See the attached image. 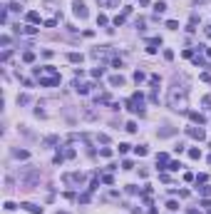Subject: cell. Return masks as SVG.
<instances>
[{
  "instance_id": "cell-1",
  "label": "cell",
  "mask_w": 211,
  "mask_h": 214,
  "mask_svg": "<svg viewBox=\"0 0 211 214\" xmlns=\"http://www.w3.org/2000/svg\"><path fill=\"white\" fill-rule=\"evenodd\" d=\"M169 107L171 110H184L186 107V90H181L179 92V87H171V92H169Z\"/></svg>"
},
{
  "instance_id": "cell-2",
  "label": "cell",
  "mask_w": 211,
  "mask_h": 214,
  "mask_svg": "<svg viewBox=\"0 0 211 214\" xmlns=\"http://www.w3.org/2000/svg\"><path fill=\"white\" fill-rule=\"evenodd\" d=\"M37 179H40V172H37V169H27V172H23V177H20V182H23L27 189H32V187L37 184Z\"/></svg>"
},
{
  "instance_id": "cell-3",
  "label": "cell",
  "mask_w": 211,
  "mask_h": 214,
  "mask_svg": "<svg viewBox=\"0 0 211 214\" xmlns=\"http://www.w3.org/2000/svg\"><path fill=\"white\" fill-rule=\"evenodd\" d=\"M62 182L65 184H82L85 182V174L82 172H67V174H62Z\"/></svg>"
},
{
  "instance_id": "cell-4",
  "label": "cell",
  "mask_w": 211,
  "mask_h": 214,
  "mask_svg": "<svg viewBox=\"0 0 211 214\" xmlns=\"http://www.w3.org/2000/svg\"><path fill=\"white\" fill-rule=\"evenodd\" d=\"M72 13L77 15V17H82V20L89 15V10H87V5L82 3V0H75V3H72Z\"/></svg>"
},
{
  "instance_id": "cell-5",
  "label": "cell",
  "mask_w": 211,
  "mask_h": 214,
  "mask_svg": "<svg viewBox=\"0 0 211 214\" xmlns=\"http://www.w3.org/2000/svg\"><path fill=\"white\" fill-rule=\"evenodd\" d=\"M186 134H189V137H194V140H199V142L206 137V132H204L201 127H186Z\"/></svg>"
},
{
  "instance_id": "cell-6",
  "label": "cell",
  "mask_w": 211,
  "mask_h": 214,
  "mask_svg": "<svg viewBox=\"0 0 211 214\" xmlns=\"http://www.w3.org/2000/svg\"><path fill=\"white\" fill-rule=\"evenodd\" d=\"M171 134H176L174 127H162V130H157V137H159V140H166V137H171Z\"/></svg>"
},
{
  "instance_id": "cell-7",
  "label": "cell",
  "mask_w": 211,
  "mask_h": 214,
  "mask_svg": "<svg viewBox=\"0 0 211 214\" xmlns=\"http://www.w3.org/2000/svg\"><path fill=\"white\" fill-rule=\"evenodd\" d=\"M23 209H25L27 214H42V207H37V204H32V202H25Z\"/></svg>"
},
{
  "instance_id": "cell-8",
  "label": "cell",
  "mask_w": 211,
  "mask_h": 214,
  "mask_svg": "<svg viewBox=\"0 0 211 214\" xmlns=\"http://www.w3.org/2000/svg\"><path fill=\"white\" fill-rule=\"evenodd\" d=\"M57 82H60V75H55V77H40V85H45V87H52Z\"/></svg>"
},
{
  "instance_id": "cell-9",
  "label": "cell",
  "mask_w": 211,
  "mask_h": 214,
  "mask_svg": "<svg viewBox=\"0 0 211 214\" xmlns=\"http://www.w3.org/2000/svg\"><path fill=\"white\" fill-rule=\"evenodd\" d=\"M109 85H112V87H122V85H124V77H122V75H112V77H109Z\"/></svg>"
},
{
  "instance_id": "cell-10",
  "label": "cell",
  "mask_w": 211,
  "mask_h": 214,
  "mask_svg": "<svg viewBox=\"0 0 211 214\" xmlns=\"http://www.w3.org/2000/svg\"><path fill=\"white\" fill-rule=\"evenodd\" d=\"M189 117H191V122H196V125H206V117L199 115V112H189Z\"/></svg>"
},
{
  "instance_id": "cell-11",
  "label": "cell",
  "mask_w": 211,
  "mask_h": 214,
  "mask_svg": "<svg viewBox=\"0 0 211 214\" xmlns=\"http://www.w3.org/2000/svg\"><path fill=\"white\" fill-rule=\"evenodd\" d=\"M154 13H157V17L164 15V13H166V3H162V0H159V3H154Z\"/></svg>"
},
{
  "instance_id": "cell-12",
  "label": "cell",
  "mask_w": 211,
  "mask_h": 214,
  "mask_svg": "<svg viewBox=\"0 0 211 214\" xmlns=\"http://www.w3.org/2000/svg\"><path fill=\"white\" fill-rule=\"evenodd\" d=\"M149 149H147V145H139V147H134V154H137V157H144Z\"/></svg>"
},
{
  "instance_id": "cell-13",
  "label": "cell",
  "mask_w": 211,
  "mask_h": 214,
  "mask_svg": "<svg viewBox=\"0 0 211 214\" xmlns=\"http://www.w3.org/2000/svg\"><path fill=\"white\" fill-rule=\"evenodd\" d=\"M15 157H17V160H27L30 152H27V149H15Z\"/></svg>"
},
{
  "instance_id": "cell-14",
  "label": "cell",
  "mask_w": 211,
  "mask_h": 214,
  "mask_svg": "<svg viewBox=\"0 0 211 214\" xmlns=\"http://www.w3.org/2000/svg\"><path fill=\"white\" fill-rule=\"evenodd\" d=\"M189 157H191V160H199V157H201V149L191 147V149H189Z\"/></svg>"
},
{
  "instance_id": "cell-15",
  "label": "cell",
  "mask_w": 211,
  "mask_h": 214,
  "mask_svg": "<svg viewBox=\"0 0 211 214\" xmlns=\"http://www.w3.org/2000/svg\"><path fill=\"white\" fill-rule=\"evenodd\" d=\"M27 20H30V23H40V13H35V10L27 13Z\"/></svg>"
},
{
  "instance_id": "cell-16",
  "label": "cell",
  "mask_w": 211,
  "mask_h": 214,
  "mask_svg": "<svg viewBox=\"0 0 211 214\" xmlns=\"http://www.w3.org/2000/svg\"><path fill=\"white\" fill-rule=\"evenodd\" d=\"M102 75H104V67H100V65H97V67H94V70H92V77H97V80H100V77H102Z\"/></svg>"
},
{
  "instance_id": "cell-17",
  "label": "cell",
  "mask_w": 211,
  "mask_h": 214,
  "mask_svg": "<svg viewBox=\"0 0 211 214\" xmlns=\"http://www.w3.org/2000/svg\"><path fill=\"white\" fill-rule=\"evenodd\" d=\"M109 102V95L104 92V95H97V105H107Z\"/></svg>"
},
{
  "instance_id": "cell-18",
  "label": "cell",
  "mask_w": 211,
  "mask_h": 214,
  "mask_svg": "<svg viewBox=\"0 0 211 214\" xmlns=\"http://www.w3.org/2000/svg\"><path fill=\"white\" fill-rule=\"evenodd\" d=\"M70 62H82V55L80 52H70Z\"/></svg>"
},
{
  "instance_id": "cell-19",
  "label": "cell",
  "mask_w": 211,
  "mask_h": 214,
  "mask_svg": "<svg viewBox=\"0 0 211 214\" xmlns=\"http://www.w3.org/2000/svg\"><path fill=\"white\" fill-rule=\"evenodd\" d=\"M166 209H169V212H176V209H179V202H174V199L166 202Z\"/></svg>"
},
{
  "instance_id": "cell-20",
  "label": "cell",
  "mask_w": 211,
  "mask_h": 214,
  "mask_svg": "<svg viewBox=\"0 0 211 214\" xmlns=\"http://www.w3.org/2000/svg\"><path fill=\"white\" fill-rule=\"evenodd\" d=\"M27 102H30L27 95H17V105H27Z\"/></svg>"
},
{
  "instance_id": "cell-21",
  "label": "cell",
  "mask_w": 211,
  "mask_h": 214,
  "mask_svg": "<svg viewBox=\"0 0 211 214\" xmlns=\"http://www.w3.org/2000/svg\"><path fill=\"white\" fill-rule=\"evenodd\" d=\"M144 77H147V75H144L142 70H137V72H134V82H142V80H144Z\"/></svg>"
},
{
  "instance_id": "cell-22",
  "label": "cell",
  "mask_w": 211,
  "mask_h": 214,
  "mask_svg": "<svg viewBox=\"0 0 211 214\" xmlns=\"http://www.w3.org/2000/svg\"><path fill=\"white\" fill-rule=\"evenodd\" d=\"M23 32H25V35H37V28H32V25H27V28H23Z\"/></svg>"
},
{
  "instance_id": "cell-23",
  "label": "cell",
  "mask_w": 211,
  "mask_h": 214,
  "mask_svg": "<svg viewBox=\"0 0 211 214\" xmlns=\"http://www.w3.org/2000/svg\"><path fill=\"white\" fill-rule=\"evenodd\" d=\"M8 10H10V13H20V3H10Z\"/></svg>"
},
{
  "instance_id": "cell-24",
  "label": "cell",
  "mask_w": 211,
  "mask_h": 214,
  "mask_svg": "<svg viewBox=\"0 0 211 214\" xmlns=\"http://www.w3.org/2000/svg\"><path fill=\"white\" fill-rule=\"evenodd\" d=\"M179 167H181V162H169V164H166V169H171V172H176Z\"/></svg>"
},
{
  "instance_id": "cell-25",
  "label": "cell",
  "mask_w": 211,
  "mask_h": 214,
  "mask_svg": "<svg viewBox=\"0 0 211 214\" xmlns=\"http://www.w3.org/2000/svg\"><path fill=\"white\" fill-rule=\"evenodd\" d=\"M149 100H151V102L157 105V102H159V92H157V90H151V95H149Z\"/></svg>"
},
{
  "instance_id": "cell-26",
  "label": "cell",
  "mask_w": 211,
  "mask_h": 214,
  "mask_svg": "<svg viewBox=\"0 0 211 214\" xmlns=\"http://www.w3.org/2000/svg\"><path fill=\"white\" fill-rule=\"evenodd\" d=\"M124 130H127V132H137V122H127Z\"/></svg>"
},
{
  "instance_id": "cell-27",
  "label": "cell",
  "mask_w": 211,
  "mask_h": 214,
  "mask_svg": "<svg viewBox=\"0 0 211 214\" xmlns=\"http://www.w3.org/2000/svg\"><path fill=\"white\" fill-rule=\"evenodd\" d=\"M100 154H102V157H112V149H109V147H102Z\"/></svg>"
},
{
  "instance_id": "cell-28",
  "label": "cell",
  "mask_w": 211,
  "mask_h": 214,
  "mask_svg": "<svg viewBox=\"0 0 211 214\" xmlns=\"http://www.w3.org/2000/svg\"><path fill=\"white\" fill-rule=\"evenodd\" d=\"M201 102H204V107H206V110H211V95H206Z\"/></svg>"
},
{
  "instance_id": "cell-29",
  "label": "cell",
  "mask_w": 211,
  "mask_h": 214,
  "mask_svg": "<svg viewBox=\"0 0 211 214\" xmlns=\"http://www.w3.org/2000/svg\"><path fill=\"white\" fill-rule=\"evenodd\" d=\"M127 152H129V145L122 142V145H119V154H127Z\"/></svg>"
},
{
  "instance_id": "cell-30",
  "label": "cell",
  "mask_w": 211,
  "mask_h": 214,
  "mask_svg": "<svg viewBox=\"0 0 211 214\" xmlns=\"http://www.w3.org/2000/svg\"><path fill=\"white\" fill-rule=\"evenodd\" d=\"M23 60H25V62H32V60H35V55H32V52H25V55H23Z\"/></svg>"
},
{
  "instance_id": "cell-31",
  "label": "cell",
  "mask_w": 211,
  "mask_h": 214,
  "mask_svg": "<svg viewBox=\"0 0 211 214\" xmlns=\"http://www.w3.org/2000/svg\"><path fill=\"white\" fill-rule=\"evenodd\" d=\"M75 154H77V152H75L72 147H67V149H65V157H70V160H72V157H75Z\"/></svg>"
},
{
  "instance_id": "cell-32",
  "label": "cell",
  "mask_w": 211,
  "mask_h": 214,
  "mask_svg": "<svg viewBox=\"0 0 211 214\" xmlns=\"http://www.w3.org/2000/svg\"><path fill=\"white\" fill-rule=\"evenodd\" d=\"M97 25H107V15H97Z\"/></svg>"
},
{
  "instance_id": "cell-33",
  "label": "cell",
  "mask_w": 211,
  "mask_h": 214,
  "mask_svg": "<svg viewBox=\"0 0 211 214\" xmlns=\"http://www.w3.org/2000/svg\"><path fill=\"white\" fill-rule=\"evenodd\" d=\"M166 28H169V30H176V28H179V23H176V20H169V23H166Z\"/></svg>"
},
{
  "instance_id": "cell-34",
  "label": "cell",
  "mask_w": 211,
  "mask_h": 214,
  "mask_svg": "<svg viewBox=\"0 0 211 214\" xmlns=\"http://www.w3.org/2000/svg\"><path fill=\"white\" fill-rule=\"evenodd\" d=\"M159 80H162L159 75H151V77H149V82H151V85H159Z\"/></svg>"
},
{
  "instance_id": "cell-35",
  "label": "cell",
  "mask_w": 211,
  "mask_h": 214,
  "mask_svg": "<svg viewBox=\"0 0 211 214\" xmlns=\"http://www.w3.org/2000/svg\"><path fill=\"white\" fill-rule=\"evenodd\" d=\"M112 67H122V57H114V60H112Z\"/></svg>"
},
{
  "instance_id": "cell-36",
  "label": "cell",
  "mask_w": 211,
  "mask_h": 214,
  "mask_svg": "<svg viewBox=\"0 0 211 214\" xmlns=\"http://www.w3.org/2000/svg\"><path fill=\"white\" fill-rule=\"evenodd\" d=\"M114 3H117V0H102V5H104V8H114Z\"/></svg>"
},
{
  "instance_id": "cell-37",
  "label": "cell",
  "mask_w": 211,
  "mask_h": 214,
  "mask_svg": "<svg viewBox=\"0 0 211 214\" xmlns=\"http://www.w3.org/2000/svg\"><path fill=\"white\" fill-rule=\"evenodd\" d=\"M97 142H102V145H104V142H109V137H107V134H97Z\"/></svg>"
},
{
  "instance_id": "cell-38",
  "label": "cell",
  "mask_w": 211,
  "mask_h": 214,
  "mask_svg": "<svg viewBox=\"0 0 211 214\" xmlns=\"http://www.w3.org/2000/svg\"><path fill=\"white\" fill-rule=\"evenodd\" d=\"M80 202H82V204H87V202H89V194H87V192H85V194H80Z\"/></svg>"
},
{
  "instance_id": "cell-39",
  "label": "cell",
  "mask_w": 211,
  "mask_h": 214,
  "mask_svg": "<svg viewBox=\"0 0 211 214\" xmlns=\"http://www.w3.org/2000/svg\"><path fill=\"white\" fill-rule=\"evenodd\" d=\"M102 182H104V184H112L114 179H112V174H104V177H102Z\"/></svg>"
},
{
  "instance_id": "cell-40",
  "label": "cell",
  "mask_w": 211,
  "mask_h": 214,
  "mask_svg": "<svg viewBox=\"0 0 211 214\" xmlns=\"http://www.w3.org/2000/svg\"><path fill=\"white\" fill-rule=\"evenodd\" d=\"M199 192H201V194H204V197H209V194H211V187H201V189H199Z\"/></svg>"
},
{
  "instance_id": "cell-41",
  "label": "cell",
  "mask_w": 211,
  "mask_h": 214,
  "mask_svg": "<svg viewBox=\"0 0 211 214\" xmlns=\"http://www.w3.org/2000/svg\"><path fill=\"white\" fill-rule=\"evenodd\" d=\"M174 152H176V154H181V152H184V142H179V145L174 147Z\"/></svg>"
},
{
  "instance_id": "cell-42",
  "label": "cell",
  "mask_w": 211,
  "mask_h": 214,
  "mask_svg": "<svg viewBox=\"0 0 211 214\" xmlns=\"http://www.w3.org/2000/svg\"><path fill=\"white\" fill-rule=\"evenodd\" d=\"M132 167H134V164H132L129 160H124V162H122V169H132Z\"/></svg>"
},
{
  "instance_id": "cell-43",
  "label": "cell",
  "mask_w": 211,
  "mask_h": 214,
  "mask_svg": "<svg viewBox=\"0 0 211 214\" xmlns=\"http://www.w3.org/2000/svg\"><path fill=\"white\" fill-rule=\"evenodd\" d=\"M186 214H201V212H199V209H194V207H189V209H186Z\"/></svg>"
},
{
  "instance_id": "cell-44",
  "label": "cell",
  "mask_w": 211,
  "mask_h": 214,
  "mask_svg": "<svg viewBox=\"0 0 211 214\" xmlns=\"http://www.w3.org/2000/svg\"><path fill=\"white\" fill-rule=\"evenodd\" d=\"M209 164H211V154H209Z\"/></svg>"
},
{
  "instance_id": "cell-45",
  "label": "cell",
  "mask_w": 211,
  "mask_h": 214,
  "mask_svg": "<svg viewBox=\"0 0 211 214\" xmlns=\"http://www.w3.org/2000/svg\"><path fill=\"white\" fill-rule=\"evenodd\" d=\"M57 214H67V212H57Z\"/></svg>"
}]
</instances>
